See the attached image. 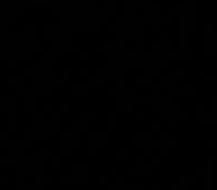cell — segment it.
Here are the masks:
<instances>
[{
    "label": "cell",
    "instance_id": "6da1fadb",
    "mask_svg": "<svg viewBox=\"0 0 217 190\" xmlns=\"http://www.w3.org/2000/svg\"><path fill=\"white\" fill-rule=\"evenodd\" d=\"M89 171H91L89 165L72 166L70 168V172L75 177L76 184H80V186H88L89 184Z\"/></svg>",
    "mask_w": 217,
    "mask_h": 190
},
{
    "label": "cell",
    "instance_id": "7a4b0ae2",
    "mask_svg": "<svg viewBox=\"0 0 217 190\" xmlns=\"http://www.w3.org/2000/svg\"><path fill=\"white\" fill-rule=\"evenodd\" d=\"M153 138L152 131H138L135 129L133 134V147L134 150H141L149 141Z\"/></svg>",
    "mask_w": 217,
    "mask_h": 190
},
{
    "label": "cell",
    "instance_id": "3957f363",
    "mask_svg": "<svg viewBox=\"0 0 217 190\" xmlns=\"http://www.w3.org/2000/svg\"><path fill=\"white\" fill-rule=\"evenodd\" d=\"M88 141H92L98 146V149H107L108 147V134L107 131H95L89 129L88 131Z\"/></svg>",
    "mask_w": 217,
    "mask_h": 190
},
{
    "label": "cell",
    "instance_id": "277c9868",
    "mask_svg": "<svg viewBox=\"0 0 217 190\" xmlns=\"http://www.w3.org/2000/svg\"><path fill=\"white\" fill-rule=\"evenodd\" d=\"M64 137V144H67L68 147H73V149H77L79 147V134L77 131H70V132H64L63 134Z\"/></svg>",
    "mask_w": 217,
    "mask_h": 190
},
{
    "label": "cell",
    "instance_id": "5b68a950",
    "mask_svg": "<svg viewBox=\"0 0 217 190\" xmlns=\"http://www.w3.org/2000/svg\"><path fill=\"white\" fill-rule=\"evenodd\" d=\"M115 164H116L117 169H124V166L126 165V157L122 152V147L115 149Z\"/></svg>",
    "mask_w": 217,
    "mask_h": 190
},
{
    "label": "cell",
    "instance_id": "8992f818",
    "mask_svg": "<svg viewBox=\"0 0 217 190\" xmlns=\"http://www.w3.org/2000/svg\"><path fill=\"white\" fill-rule=\"evenodd\" d=\"M196 180H198L196 174H178V177H177V181H182L187 186H195Z\"/></svg>",
    "mask_w": 217,
    "mask_h": 190
},
{
    "label": "cell",
    "instance_id": "52a82bcc",
    "mask_svg": "<svg viewBox=\"0 0 217 190\" xmlns=\"http://www.w3.org/2000/svg\"><path fill=\"white\" fill-rule=\"evenodd\" d=\"M98 155H100L98 146L95 143H92V141H88V156L91 157V159H97Z\"/></svg>",
    "mask_w": 217,
    "mask_h": 190
},
{
    "label": "cell",
    "instance_id": "ba28073f",
    "mask_svg": "<svg viewBox=\"0 0 217 190\" xmlns=\"http://www.w3.org/2000/svg\"><path fill=\"white\" fill-rule=\"evenodd\" d=\"M107 131L108 132H115L116 131V116L115 115L107 116Z\"/></svg>",
    "mask_w": 217,
    "mask_h": 190
},
{
    "label": "cell",
    "instance_id": "9c48e42d",
    "mask_svg": "<svg viewBox=\"0 0 217 190\" xmlns=\"http://www.w3.org/2000/svg\"><path fill=\"white\" fill-rule=\"evenodd\" d=\"M178 165H180V157L178 156H170L168 157V166L170 168H175V169H178Z\"/></svg>",
    "mask_w": 217,
    "mask_h": 190
},
{
    "label": "cell",
    "instance_id": "30bf717a",
    "mask_svg": "<svg viewBox=\"0 0 217 190\" xmlns=\"http://www.w3.org/2000/svg\"><path fill=\"white\" fill-rule=\"evenodd\" d=\"M141 156L144 157V159H150V157L153 156V150L150 149V146H147V144H146V146L143 147V149H141Z\"/></svg>",
    "mask_w": 217,
    "mask_h": 190
},
{
    "label": "cell",
    "instance_id": "8fae6325",
    "mask_svg": "<svg viewBox=\"0 0 217 190\" xmlns=\"http://www.w3.org/2000/svg\"><path fill=\"white\" fill-rule=\"evenodd\" d=\"M150 165L153 168H161L162 166V157L161 156H152L150 157Z\"/></svg>",
    "mask_w": 217,
    "mask_h": 190
},
{
    "label": "cell",
    "instance_id": "7c38bea8",
    "mask_svg": "<svg viewBox=\"0 0 217 190\" xmlns=\"http://www.w3.org/2000/svg\"><path fill=\"white\" fill-rule=\"evenodd\" d=\"M122 152H124V155H125L126 159H133V157L135 156L134 147H122Z\"/></svg>",
    "mask_w": 217,
    "mask_h": 190
},
{
    "label": "cell",
    "instance_id": "4fadbf2b",
    "mask_svg": "<svg viewBox=\"0 0 217 190\" xmlns=\"http://www.w3.org/2000/svg\"><path fill=\"white\" fill-rule=\"evenodd\" d=\"M125 183H126V175L125 174H116V175H115V184L122 186V184H125Z\"/></svg>",
    "mask_w": 217,
    "mask_h": 190
},
{
    "label": "cell",
    "instance_id": "5bb4252c",
    "mask_svg": "<svg viewBox=\"0 0 217 190\" xmlns=\"http://www.w3.org/2000/svg\"><path fill=\"white\" fill-rule=\"evenodd\" d=\"M204 147H205V149H210V150L216 149V140H214V138H205V140H204Z\"/></svg>",
    "mask_w": 217,
    "mask_h": 190
},
{
    "label": "cell",
    "instance_id": "9a60e30c",
    "mask_svg": "<svg viewBox=\"0 0 217 190\" xmlns=\"http://www.w3.org/2000/svg\"><path fill=\"white\" fill-rule=\"evenodd\" d=\"M195 174H196L198 177H204V175L207 174L205 165H195Z\"/></svg>",
    "mask_w": 217,
    "mask_h": 190
},
{
    "label": "cell",
    "instance_id": "2e32d148",
    "mask_svg": "<svg viewBox=\"0 0 217 190\" xmlns=\"http://www.w3.org/2000/svg\"><path fill=\"white\" fill-rule=\"evenodd\" d=\"M147 146H150L152 150H159V147H161V140H159V138H152V140L147 143Z\"/></svg>",
    "mask_w": 217,
    "mask_h": 190
},
{
    "label": "cell",
    "instance_id": "e0dca14e",
    "mask_svg": "<svg viewBox=\"0 0 217 190\" xmlns=\"http://www.w3.org/2000/svg\"><path fill=\"white\" fill-rule=\"evenodd\" d=\"M133 165L135 168H140V166L144 165V157L143 156H134L133 157Z\"/></svg>",
    "mask_w": 217,
    "mask_h": 190
},
{
    "label": "cell",
    "instance_id": "ac0fdd59",
    "mask_svg": "<svg viewBox=\"0 0 217 190\" xmlns=\"http://www.w3.org/2000/svg\"><path fill=\"white\" fill-rule=\"evenodd\" d=\"M106 174H107V175H116L117 174V166L113 165V164L107 165L106 166Z\"/></svg>",
    "mask_w": 217,
    "mask_h": 190
},
{
    "label": "cell",
    "instance_id": "d6986e66",
    "mask_svg": "<svg viewBox=\"0 0 217 190\" xmlns=\"http://www.w3.org/2000/svg\"><path fill=\"white\" fill-rule=\"evenodd\" d=\"M170 131L171 132H178V120L177 119H171L170 120Z\"/></svg>",
    "mask_w": 217,
    "mask_h": 190
},
{
    "label": "cell",
    "instance_id": "ffe728a7",
    "mask_svg": "<svg viewBox=\"0 0 217 190\" xmlns=\"http://www.w3.org/2000/svg\"><path fill=\"white\" fill-rule=\"evenodd\" d=\"M107 174H98L97 175V184H100V186H103V184H107Z\"/></svg>",
    "mask_w": 217,
    "mask_h": 190
},
{
    "label": "cell",
    "instance_id": "44dd1931",
    "mask_svg": "<svg viewBox=\"0 0 217 190\" xmlns=\"http://www.w3.org/2000/svg\"><path fill=\"white\" fill-rule=\"evenodd\" d=\"M168 144H170V149L171 150H175V149L180 147V141H178V138H170Z\"/></svg>",
    "mask_w": 217,
    "mask_h": 190
},
{
    "label": "cell",
    "instance_id": "7402d4cb",
    "mask_svg": "<svg viewBox=\"0 0 217 190\" xmlns=\"http://www.w3.org/2000/svg\"><path fill=\"white\" fill-rule=\"evenodd\" d=\"M186 138H187V141L196 140V138H198V132H196V131H193V129H189L187 134H186Z\"/></svg>",
    "mask_w": 217,
    "mask_h": 190
},
{
    "label": "cell",
    "instance_id": "603a6c76",
    "mask_svg": "<svg viewBox=\"0 0 217 190\" xmlns=\"http://www.w3.org/2000/svg\"><path fill=\"white\" fill-rule=\"evenodd\" d=\"M161 132V123L159 122H153L152 123V134L153 135H156V134Z\"/></svg>",
    "mask_w": 217,
    "mask_h": 190
},
{
    "label": "cell",
    "instance_id": "cb8c5ba5",
    "mask_svg": "<svg viewBox=\"0 0 217 190\" xmlns=\"http://www.w3.org/2000/svg\"><path fill=\"white\" fill-rule=\"evenodd\" d=\"M170 135H171L170 131H162V129H161V132H159V138H161L162 141H168V140H170Z\"/></svg>",
    "mask_w": 217,
    "mask_h": 190
},
{
    "label": "cell",
    "instance_id": "d4e9b609",
    "mask_svg": "<svg viewBox=\"0 0 217 190\" xmlns=\"http://www.w3.org/2000/svg\"><path fill=\"white\" fill-rule=\"evenodd\" d=\"M106 190H121V186H117L115 183H107L106 184Z\"/></svg>",
    "mask_w": 217,
    "mask_h": 190
},
{
    "label": "cell",
    "instance_id": "484cf974",
    "mask_svg": "<svg viewBox=\"0 0 217 190\" xmlns=\"http://www.w3.org/2000/svg\"><path fill=\"white\" fill-rule=\"evenodd\" d=\"M63 183H66V184H76L75 177L73 175L72 177H63Z\"/></svg>",
    "mask_w": 217,
    "mask_h": 190
},
{
    "label": "cell",
    "instance_id": "4316f807",
    "mask_svg": "<svg viewBox=\"0 0 217 190\" xmlns=\"http://www.w3.org/2000/svg\"><path fill=\"white\" fill-rule=\"evenodd\" d=\"M63 156H70V147L67 144H63Z\"/></svg>",
    "mask_w": 217,
    "mask_h": 190
},
{
    "label": "cell",
    "instance_id": "83f0119b",
    "mask_svg": "<svg viewBox=\"0 0 217 190\" xmlns=\"http://www.w3.org/2000/svg\"><path fill=\"white\" fill-rule=\"evenodd\" d=\"M168 190H180V184L178 183H170Z\"/></svg>",
    "mask_w": 217,
    "mask_h": 190
},
{
    "label": "cell",
    "instance_id": "f1b7e54d",
    "mask_svg": "<svg viewBox=\"0 0 217 190\" xmlns=\"http://www.w3.org/2000/svg\"><path fill=\"white\" fill-rule=\"evenodd\" d=\"M125 131H126V132L134 131V123H133V122H126V123H125Z\"/></svg>",
    "mask_w": 217,
    "mask_h": 190
},
{
    "label": "cell",
    "instance_id": "f546056e",
    "mask_svg": "<svg viewBox=\"0 0 217 190\" xmlns=\"http://www.w3.org/2000/svg\"><path fill=\"white\" fill-rule=\"evenodd\" d=\"M150 190H162V186L159 183H152L150 184Z\"/></svg>",
    "mask_w": 217,
    "mask_h": 190
},
{
    "label": "cell",
    "instance_id": "4dcf8cb0",
    "mask_svg": "<svg viewBox=\"0 0 217 190\" xmlns=\"http://www.w3.org/2000/svg\"><path fill=\"white\" fill-rule=\"evenodd\" d=\"M175 119H177L178 122H186V120H187V116L186 115H177L175 116Z\"/></svg>",
    "mask_w": 217,
    "mask_h": 190
},
{
    "label": "cell",
    "instance_id": "1f68e13d",
    "mask_svg": "<svg viewBox=\"0 0 217 190\" xmlns=\"http://www.w3.org/2000/svg\"><path fill=\"white\" fill-rule=\"evenodd\" d=\"M88 120L89 122H97V115H88Z\"/></svg>",
    "mask_w": 217,
    "mask_h": 190
},
{
    "label": "cell",
    "instance_id": "d6a6232c",
    "mask_svg": "<svg viewBox=\"0 0 217 190\" xmlns=\"http://www.w3.org/2000/svg\"><path fill=\"white\" fill-rule=\"evenodd\" d=\"M134 120H135V122H141V120H143V116L140 115V113H137V115L134 116Z\"/></svg>",
    "mask_w": 217,
    "mask_h": 190
},
{
    "label": "cell",
    "instance_id": "836d02e7",
    "mask_svg": "<svg viewBox=\"0 0 217 190\" xmlns=\"http://www.w3.org/2000/svg\"><path fill=\"white\" fill-rule=\"evenodd\" d=\"M72 129H73V131H77V132H79V125H77V123H72Z\"/></svg>",
    "mask_w": 217,
    "mask_h": 190
}]
</instances>
